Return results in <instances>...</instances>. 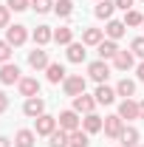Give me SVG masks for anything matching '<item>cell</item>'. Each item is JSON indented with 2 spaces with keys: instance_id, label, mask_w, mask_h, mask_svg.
<instances>
[{
  "instance_id": "8992f818",
  "label": "cell",
  "mask_w": 144,
  "mask_h": 147,
  "mask_svg": "<svg viewBox=\"0 0 144 147\" xmlns=\"http://www.w3.org/2000/svg\"><path fill=\"white\" fill-rule=\"evenodd\" d=\"M26 40H28V28H26V26L14 23V26H9V28H6V42H9L11 48H20Z\"/></svg>"
},
{
  "instance_id": "2e32d148",
  "label": "cell",
  "mask_w": 144,
  "mask_h": 147,
  "mask_svg": "<svg viewBox=\"0 0 144 147\" xmlns=\"http://www.w3.org/2000/svg\"><path fill=\"white\" fill-rule=\"evenodd\" d=\"M124 31H127L124 20H108V26H105V37L108 40H116V42L124 37Z\"/></svg>"
},
{
  "instance_id": "30bf717a",
  "label": "cell",
  "mask_w": 144,
  "mask_h": 147,
  "mask_svg": "<svg viewBox=\"0 0 144 147\" xmlns=\"http://www.w3.org/2000/svg\"><path fill=\"white\" fill-rule=\"evenodd\" d=\"M23 113H26L28 119H37V116H42V113H45V99H42V96H31V99H26V105H23Z\"/></svg>"
},
{
  "instance_id": "7a4b0ae2",
  "label": "cell",
  "mask_w": 144,
  "mask_h": 147,
  "mask_svg": "<svg viewBox=\"0 0 144 147\" xmlns=\"http://www.w3.org/2000/svg\"><path fill=\"white\" fill-rule=\"evenodd\" d=\"M124 119H122V116H119V113H113V116H105V136H108V139H113V142H119V139H122V133H124Z\"/></svg>"
},
{
  "instance_id": "83f0119b",
  "label": "cell",
  "mask_w": 144,
  "mask_h": 147,
  "mask_svg": "<svg viewBox=\"0 0 144 147\" xmlns=\"http://www.w3.org/2000/svg\"><path fill=\"white\" fill-rule=\"evenodd\" d=\"M71 147H90V133H85V130H73L71 133V142H68Z\"/></svg>"
},
{
  "instance_id": "52a82bcc",
  "label": "cell",
  "mask_w": 144,
  "mask_h": 147,
  "mask_svg": "<svg viewBox=\"0 0 144 147\" xmlns=\"http://www.w3.org/2000/svg\"><path fill=\"white\" fill-rule=\"evenodd\" d=\"M57 127H59V125H57V116L42 113V116H37V119H34V133H37V136H51Z\"/></svg>"
},
{
  "instance_id": "8d00e7d4",
  "label": "cell",
  "mask_w": 144,
  "mask_h": 147,
  "mask_svg": "<svg viewBox=\"0 0 144 147\" xmlns=\"http://www.w3.org/2000/svg\"><path fill=\"white\" fill-rule=\"evenodd\" d=\"M6 110H9V96L0 91V113H6Z\"/></svg>"
},
{
  "instance_id": "9a60e30c",
  "label": "cell",
  "mask_w": 144,
  "mask_h": 147,
  "mask_svg": "<svg viewBox=\"0 0 144 147\" xmlns=\"http://www.w3.org/2000/svg\"><path fill=\"white\" fill-rule=\"evenodd\" d=\"M136 65V54L133 51H119V54L113 57V68L116 71H130Z\"/></svg>"
},
{
  "instance_id": "d590c367",
  "label": "cell",
  "mask_w": 144,
  "mask_h": 147,
  "mask_svg": "<svg viewBox=\"0 0 144 147\" xmlns=\"http://www.w3.org/2000/svg\"><path fill=\"white\" fill-rule=\"evenodd\" d=\"M113 3H116V9H122V11H130L136 0H113Z\"/></svg>"
},
{
  "instance_id": "cb8c5ba5",
  "label": "cell",
  "mask_w": 144,
  "mask_h": 147,
  "mask_svg": "<svg viewBox=\"0 0 144 147\" xmlns=\"http://www.w3.org/2000/svg\"><path fill=\"white\" fill-rule=\"evenodd\" d=\"M139 139H141V136H139V130L127 125L124 133H122V139H119V147H139Z\"/></svg>"
},
{
  "instance_id": "836d02e7",
  "label": "cell",
  "mask_w": 144,
  "mask_h": 147,
  "mask_svg": "<svg viewBox=\"0 0 144 147\" xmlns=\"http://www.w3.org/2000/svg\"><path fill=\"white\" fill-rule=\"evenodd\" d=\"M6 6H9L11 11H26V9L31 6V0H6Z\"/></svg>"
},
{
  "instance_id": "d6986e66",
  "label": "cell",
  "mask_w": 144,
  "mask_h": 147,
  "mask_svg": "<svg viewBox=\"0 0 144 147\" xmlns=\"http://www.w3.org/2000/svg\"><path fill=\"white\" fill-rule=\"evenodd\" d=\"M113 11H116V3H113V0H99L96 9H93V14H96L99 20H105V23L113 20Z\"/></svg>"
},
{
  "instance_id": "6da1fadb",
  "label": "cell",
  "mask_w": 144,
  "mask_h": 147,
  "mask_svg": "<svg viewBox=\"0 0 144 147\" xmlns=\"http://www.w3.org/2000/svg\"><path fill=\"white\" fill-rule=\"evenodd\" d=\"M85 88H88V79L82 76V74H68L65 76V82H62V91H65V96H79V93H85Z\"/></svg>"
},
{
  "instance_id": "9c48e42d",
  "label": "cell",
  "mask_w": 144,
  "mask_h": 147,
  "mask_svg": "<svg viewBox=\"0 0 144 147\" xmlns=\"http://www.w3.org/2000/svg\"><path fill=\"white\" fill-rule=\"evenodd\" d=\"M17 91H20V96H26V99L40 96V79H37V76H23L17 82Z\"/></svg>"
},
{
  "instance_id": "277c9868",
  "label": "cell",
  "mask_w": 144,
  "mask_h": 147,
  "mask_svg": "<svg viewBox=\"0 0 144 147\" xmlns=\"http://www.w3.org/2000/svg\"><path fill=\"white\" fill-rule=\"evenodd\" d=\"M57 125H59V130H65V133H73V130L82 127V119H79V113L76 110H62L59 116H57Z\"/></svg>"
},
{
  "instance_id": "d4e9b609",
  "label": "cell",
  "mask_w": 144,
  "mask_h": 147,
  "mask_svg": "<svg viewBox=\"0 0 144 147\" xmlns=\"http://www.w3.org/2000/svg\"><path fill=\"white\" fill-rule=\"evenodd\" d=\"M105 40V28H85L82 31V42L85 45H99Z\"/></svg>"
},
{
  "instance_id": "7c38bea8",
  "label": "cell",
  "mask_w": 144,
  "mask_h": 147,
  "mask_svg": "<svg viewBox=\"0 0 144 147\" xmlns=\"http://www.w3.org/2000/svg\"><path fill=\"white\" fill-rule=\"evenodd\" d=\"M119 116H122L124 122L141 119V113H139V102H133V99H122V105H119Z\"/></svg>"
},
{
  "instance_id": "5bb4252c",
  "label": "cell",
  "mask_w": 144,
  "mask_h": 147,
  "mask_svg": "<svg viewBox=\"0 0 144 147\" xmlns=\"http://www.w3.org/2000/svg\"><path fill=\"white\" fill-rule=\"evenodd\" d=\"M31 40H34V45L42 48V45H48V42L54 40V28H51V26H37L34 31H31Z\"/></svg>"
},
{
  "instance_id": "4316f807",
  "label": "cell",
  "mask_w": 144,
  "mask_h": 147,
  "mask_svg": "<svg viewBox=\"0 0 144 147\" xmlns=\"http://www.w3.org/2000/svg\"><path fill=\"white\" fill-rule=\"evenodd\" d=\"M116 93L122 96V99H133V93H136V82L133 79H119V85H116Z\"/></svg>"
},
{
  "instance_id": "5b68a950",
  "label": "cell",
  "mask_w": 144,
  "mask_h": 147,
  "mask_svg": "<svg viewBox=\"0 0 144 147\" xmlns=\"http://www.w3.org/2000/svg\"><path fill=\"white\" fill-rule=\"evenodd\" d=\"M20 79H23V74H20L17 62H3L0 65V85H17Z\"/></svg>"
},
{
  "instance_id": "e0dca14e",
  "label": "cell",
  "mask_w": 144,
  "mask_h": 147,
  "mask_svg": "<svg viewBox=\"0 0 144 147\" xmlns=\"http://www.w3.org/2000/svg\"><path fill=\"white\" fill-rule=\"evenodd\" d=\"M65 76H68V71H65V65H59V62H51V65L45 68V79H48L51 85L65 82Z\"/></svg>"
},
{
  "instance_id": "ffe728a7",
  "label": "cell",
  "mask_w": 144,
  "mask_h": 147,
  "mask_svg": "<svg viewBox=\"0 0 144 147\" xmlns=\"http://www.w3.org/2000/svg\"><path fill=\"white\" fill-rule=\"evenodd\" d=\"M93 96H96V102H99V105H113L119 93H116V88H110V85H99Z\"/></svg>"
},
{
  "instance_id": "f35d334b",
  "label": "cell",
  "mask_w": 144,
  "mask_h": 147,
  "mask_svg": "<svg viewBox=\"0 0 144 147\" xmlns=\"http://www.w3.org/2000/svg\"><path fill=\"white\" fill-rule=\"evenodd\" d=\"M0 147H11V139H6V136H0Z\"/></svg>"
},
{
  "instance_id": "d6a6232c",
  "label": "cell",
  "mask_w": 144,
  "mask_h": 147,
  "mask_svg": "<svg viewBox=\"0 0 144 147\" xmlns=\"http://www.w3.org/2000/svg\"><path fill=\"white\" fill-rule=\"evenodd\" d=\"M130 51L139 57V59H144V37H136V40L130 42Z\"/></svg>"
},
{
  "instance_id": "3957f363",
  "label": "cell",
  "mask_w": 144,
  "mask_h": 147,
  "mask_svg": "<svg viewBox=\"0 0 144 147\" xmlns=\"http://www.w3.org/2000/svg\"><path fill=\"white\" fill-rule=\"evenodd\" d=\"M88 76L93 82H99V85H108V76H110V65L108 59H93L88 65Z\"/></svg>"
},
{
  "instance_id": "ac0fdd59",
  "label": "cell",
  "mask_w": 144,
  "mask_h": 147,
  "mask_svg": "<svg viewBox=\"0 0 144 147\" xmlns=\"http://www.w3.org/2000/svg\"><path fill=\"white\" fill-rule=\"evenodd\" d=\"M37 144V133L34 130H28V127H23L14 133V147H34Z\"/></svg>"
},
{
  "instance_id": "74e56055",
  "label": "cell",
  "mask_w": 144,
  "mask_h": 147,
  "mask_svg": "<svg viewBox=\"0 0 144 147\" xmlns=\"http://www.w3.org/2000/svg\"><path fill=\"white\" fill-rule=\"evenodd\" d=\"M136 76H139V82H144V59L136 65Z\"/></svg>"
},
{
  "instance_id": "8fae6325",
  "label": "cell",
  "mask_w": 144,
  "mask_h": 147,
  "mask_svg": "<svg viewBox=\"0 0 144 147\" xmlns=\"http://www.w3.org/2000/svg\"><path fill=\"white\" fill-rule=\"evenodd\" d=\"M99 102H96V96H88V93H79V96H73V110L76 113H93V108H96Z\"/></svg>"
},
{
  "instance_id": "44dd1931",
  "label": "cell",
  "mask_w": 144,
  "mask_h": 147,
  "mask_svg": "<svg viewBox=\"0 0 144 147\" xmlns=\"http://www.w3.org/2000/svg\"><path fill=\"white\" fill-rule=\"evenodd\" d=\"M102 127H105V119H102V116H96V113H88V116L82 119V130L90 133V136H93V133H99Z\"/></svg>"
},
{
  "instance_id": "7402d4cb",
  "label": "cell",
  "mask_w": 144,
  "mask_h": 147,
  "mask_svg": "<svg viewBox=\"0 0 144 147\" xmlns=\"http://www.w3.org/2000/svg\"><path fill=\"white\" fill-rule=\"evenodd\" d=\"M85 48H88L85 42H71V45H68V51H65L68 62H85V57H88Z\"/></svg>"
},
{
  "instance_id": "b9f144b4",
  "label": "cell",
  "mask_w": 144,
  "mask_h": 147,
  "mask_svg": "<svg viewBox=\"0 0 144 147\" xmlns=\"http://www.w3.org/2000/svg\"><path fill=\"white\" fill-rule=\"evenodd\" d=\"M96 3H99V0H96Z\"/></svg>"
},
{
  "instance_id": "f546056e",
  "label": "cell",
  "mask_w": 144,
  "mask_h": 147,
  "mask_svg": "<svg viewBox=\"0 0 144 147\" xmlns=\"http://www.w3.org/2000/svg\"><path fill=\"white\" fill-rule=\"evenodd\" d=\"M124 26H127V28L144 26V14L139 11V9H130V11H124Z\"/></svg>"
},
{
  "instance_id": "603a6c76",
  "label": "cell",
  "mask_w": 144,
  "mask_h": 147,
  "mask_svg": "<svg viewBox=\"0 0 144 147\" xmlns=\"http://www.w3.org/2000/svg\"><path fill=\"white\" fill-rule=\"evenodd\" d=\"M54 42L68 48V45L73 42V28H71V26H59V28H54Z\"/></svg>"
},
{
  "instance_id": "ab89813d",
  "label": "cell",
  "mask_w": 144,
  "mask_h": 147,
  "mask_svg": "<svg viewBox=\"0 0 144 147\" xmlns=\"http://www.w3.org/2000/svg\"><path fill=\"white\" fill-rule=\"evenodd\" d=\"M139 113H141V119H144V99L139 102Z\"/></svg>"
},
{
  "instance_id": "f1b7e54d",
  "label": "cell",
  "mask_w": 144,
  "mask_h": 147,
  "mask_svg": "<svg viewBox=\"0 0 144 147\" xmlns=\"http://www.w3.org/2000/svg\"><path fill=\"white\" fill-rule=\"evenodd\" d=\"M73 6H76L73 0H57V3H54V14H57V17H71Z\"/></svg>"
},
{
  "instance_id": "4dcf8cb0",
  "label": "cell",
  "mask_w": 144,
  "mask_h": 147,
  "mask_svg": "<svg viewBox=\"0 0 144 147\" xmlns=\"http://www.w3.org/2000/svg\"><path fill=\"white\" fill-rule=\"evenodd\" d=\"M31 9L37 14H48V11H54V0H31Z\"/></svg>"
},
{
  "instance_id": "4fadbf2b",
  "label": "cell",
  "mask_w": 144,
  "mask_h": 147,
  "mask_svg": "<svg viewBox=\"0 0 144 147\" xmlns=\"http://www.w3.org/2000/svg\"><path fill=\"white\" fill-rule=\"evenodd\" d=\"M119 51H122V48H119V42H116V40H102V42L96 45V54H99V59H113Z\"/></svg>"
},
{
  "instance_id": "60d3db41",
  "label": "cell",
  "mask_w": 144,
  "mask_h": 147,
  "mask_svg": "<svg viewBox=\"0 0 144 147\" xmlns=\"http://www.w3.org/2000/svg\"><path fill=\"white\" fill-rule=\"evenodd\" d=\"M139 147H144V144H139Z\"/></svg>"
},
{
  "instance_id": "484cf974",
  "label": "cell",
  "mask_w": 144,
  "mask_h": 147,
  "mask_svg": "<svg viewBox=\"0 0 144 147\" xmlns=\"http://www.w3.org/2000/svg\"><path fill=\"white\" fill-rule=\"evenodd\" d=\"M68 142H71V133H65V130H59V127L48 136V147H71Z\"/></svg>"
},
{
  "instance_id": "1f68e13d",
  "label": "cell",
  "mask_w": 144,
  "mask_h": 147,
  "mask_svg": "<svg viewBox=\"0 0 144 147\" xmlns=\"http://www.w3.org/2000/svg\"><path fill=\"white\" fill-rule=\"evenodd\" d=\"M11 54H14V48H11L6 40H0V65H3V62H11Z\"/></svg>"
},
{
  "instance_id": "ba28073f",
  "label": "cell",
  "mask_w": 144,
  "mask_h": 147,
  "mask_svg": "<svg viewBox=\"0 0 144 147\" xmlns=\"http://www.w3.org/2000/svg\"><path fill=\"white\" fill-rule=\"evenodd\" d=\"M28 65H31L34 71H45V68L51 65L48 51H45V48H40V45H34V51H28Z\"/></svg>"
},
{
  "instance_id": "e575fe53",
  "label": "cell",
  "mask_w": 144,
  "mask_h": 147,
  "mask_svg": "<svg viewBox=\"0 0 144 147\" xmlns=\"http://www.w3.org/2000/svg\"><path fill=\"white\" fill-rule=\"evenodd\" d=\"M9 20H11V9L9 6H0V28H9L11 26Z\"/></svg>"
}]
</instances>
